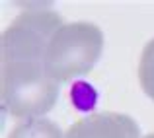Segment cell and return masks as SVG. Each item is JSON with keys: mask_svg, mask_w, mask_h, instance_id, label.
I'll return each instance as SVG.
<instances>
[{"mask_svg": "<svg viewBox=\"0 0 154 138\" xmlns=\"http://www.w3.org/2000/svg\"><path fill=\"white\" fill-rule=\"evenodd\" d=\"M64 26L53 10L20 14L4 29L2 49V105L12 117L49 113L59 97V84L47 74L45 55L49 41Z\"/></svg>", "mask_w": 154, "mask_h": 138, "instance_id": "obj_1", "label": "cell"}, {"mask_svg": "<svg viewBox=\"0 0 154 138\" xmlns=\"http://www.w3.org/2000/svg\"><path fill=\"white\" fill-rule=\"evenodd\" d=\"M103 51V33L88 22L64 23L49 41L45 55L47 74L59 82L84 76L96 66Z\"/></svg>", "mask_w": 154, "mask_h": 138, "instance_id": "obj_2", "label": "cell"}, {"mask_svg": "<svg viewBox=\"0 0 154 138\" xmlns=\"http://www.w3.org/2000/svg\"><path fill=\"white\" fill-rule=\"evenodd\" d=\"M64 138H140V128L125 113H94L74 123Z\"/></svg>", "mask_w": 154, "mask_h": 138, "instance_id": "obj_3", "label": "cell"}, {"mask_svg": "<svg viewBox=\"0 0 154 138\" xmlns=\"http://www.w3.org/2000/svg\"><path fill=\"white\" fill-rule=\"evenodd\" d=\"M8 138H63L59 124L43 117H31L12 128Z\"/></svg>", "mask_w": 154, "mask_h": 138, "instance_id": "obj_4", "label": "cell"}, {"mask_svg": "<svg viewBox=\"0 0 154 138\" xmlns=\"http://www.w3.org/2000/svg\"><path fill=\"white\" fill-rule=\"evenodd\" d=\"M139 82L143 92L154 101V39L144 45L139 62Z\"/></svg>", "mask_w": 154, "mask_h": 138, "instance_id": "obj_5", "label": "cell"}, {"mask_svg": "<svg viewBox=\"0 0 154 138\" xmlns=\"http://www.w3.org/2000/svg\"><path fill=\"white\" fill-rule=\"evenodd\" d=\"M70 101H72V105H74L76 109H82V111L92 109V107H94V103H96V92H94V88L88 86V84H84V82L76 84V86L70 90Z\"/></svg>", "mask_w": 154, "mask_h": 138, "instance_id": "obj_6", "label": "cell"}, {"mask_svg": "<svg viewBox=\"0 0 154 138\" xmlns=\"http://www.w3.org/2000/svg\"><path fill=\"white\" fill-rule=\"evenodd\" d=\"M144 138H154V132H152V134H148V136H144Z\"/></svg>", "mask_w": 154, "mask_h": 138, "instance_id": "obj_7", "label": "cell"}]
</instances>
